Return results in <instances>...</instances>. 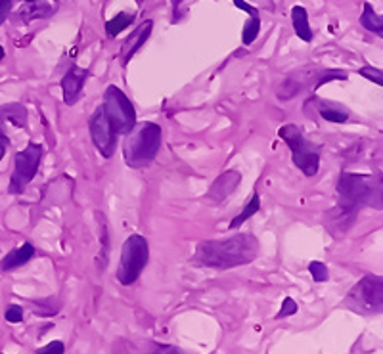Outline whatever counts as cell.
I'll return each mask as SVG.
<instances>
[{
	"label": "cell",
	"instance_id": "obj_19",
	"mask_svg": "<svg viewBox=\"0 0 383 354\" xmlns=\"http://www.w3.org/2000/svg\"><path fill=\"white\" fill-rule=\"evenodd\" d=\"M0 121H8V123H12L15 126H25L27 112L20 104L4 105V107H0Z\"/></svg>",
	"mask_w": 383,
	"mask_h": 354
},
{
	"label": "cell",
	"instance_id": "obj_33",
	"mask_svg": "<svg viewBox=\"0 0 383 354\" xmlns=\"http://www.w3.org/2000/svg\"><path fill=\"white\" fill-rule=\"evenodd\" d=\"M171 2H173V10H174L173 21H176V20H178V6H181L182 0H171Z\"/></svg>",
	"mask_w": 383,
	"mask_h": 354
},
{
	"label": "cell",
	"instance_id": "obj_1",
	"mask_svg": "<svg viewBox=\"0 0 383 354\" xmlns=\"http://www.w3.org/2000/svg\"><path fill=\"white\" fill-rule=\"evenodd\" d=\"M363 207L382 209V182L368 174L343 173L337 182V205L326 216L330 232L347 234Z\"/></svg>",
	"mask_w": 383,
	"mask_h": 354
},
{
	"label": "cell",
	"instance_id": "obj_8",
	"mask_svg": "<svg viewBox=\"0 0 383 354\" xmlns=\"http://www.w3.org/2000/svg\"><path fill=\"white\" fill-rule=\"evenodd\" d=\"M42 152H44V148L41 144H35V142H31L27 144L25 150H21V152L15 153V159H14V173H12V178H10V194H21L27 184L33 182V178L39 173V165H41L42 159Z\"/></svg>",
	"mask_w": 383,
	"mask_h": 354
},
{
	"label": "cell",
	"instance_id": "obj_25",
	"mask_svg": "<svg viewBox=\"0 0 383 354\" xmlns=\"http://www.w3.org/2000/svg\"><path fill=\"white\" fill-rule=\"evenodd\" d=\"M297 313V303L293 301L292 297L284 299V303H282V308H280V313L276 314V318H287V316H292V314Z\"/></svg>",
	"mask_w": 383,
	"mask_h": 354
},
{
	"label": "cell",
	"instance_id": "obj_18",
	"mask_svg": "<svg viewBox=\"0 0 383 354\" xmlns=\"http://www.w3.org/2000/svg\"><path fill=\"white\" fill-rule=\"evenodd\" d=\"M361 25L368 29L370 33H376L377 37L383 35V20L382 15L376 14L374 6L370 2H364V12L361 15Z\"/></svg>",
	"mask_w": 383,
	"mask_h": 354
},
{
	"label": "cell",
	"instance_id": "obj_13",
	"mask_svg": "<svg viewBox=\"0 0 383 354\" xmlns=\"http://www.w3.org/2000/svg\"><path fill=\"white\" fill-rule=\"evenodd\" d=\"M152 29H153V21L152 20H146L144 23H140L138 27L134 29L133 33H131V37L126 39L125 44H123V50H121V60H123V65H126V63L131 62V58L138 52L144 44H146V41L150 39V35H152Z\"/></svg>",
	"mask_w": 383,
	"mask_h": 354
},
{
	"label": "cell",
	"instance_id": "obj_22",
	"mask_svg": "<svg viewBox=\"0 0 383 354\" xmlns=\"http://www.w3.org/2000/svg\"><path fill=\"white\" fill-rule=\"evenodd\" d=\"M100 223H102V228H100V237H102V251L98 255V264H100V270H104L105 263H108V253H110V232H108V224H105L104 215L100 213Z\"/></svg>",
	"mask_w": 383,
	"mask_h": 354
},
{
	"label": "cell",
	"instance_id": "obj_20",
	"mask_svg": "<svg viewBox=\"0 0 383 354\" xmlns=\"http://www.w3.org/2000/svg\"><path fill=\"white\" fill-rule=\"evenodd\" d=\"M259 209H261V199H259L257 192H253V195H251V199L247 202V205L244 207V211H242V213H240L236 218H232V223H230V230L240 228V226H242L245 221H249L251 216L257 213Z\"/></svg>",
	"mask_w": 383,
	"mask_h": 354
},
{
	"label": "cell",
	"instance_id": "obj_35",
	"mask_svg": "<svg viewBox=\"0 0 383 354\" xmlns=\"http://www.w3.org/2000/svg\"><path fill=\"white\" fill-rule=\"evenodd\" d=\"M23 2H31V0H23Z\"/></svg>",
	"mask_w": 383,
	"mask_h": 354
},
{
	"label": "cell",
	"instance_id": "obj_4",
	"mask_svg": "<svg viewBox=\"0 0 383 354\" xmlns=\"http://www.w3.org/2000/svg\"><path fill=\"white\" fill-rule=\"evenodd\" d=\"M278 136L292 150L293 165L305 176H314L320 171V148L305 138V134L297 125L280 126Z\"/></svg>",
	"mask_w": 383,
	"mask_h": 354
},
{
	"label": "cell",
	"instance_id": "obj_23",
	"mask_svg": "<svg viewBox=\"0 0 383 354\" xmlns=\"http://www.w3.org/2000/svg\"><path fill=\"white\" fill-rule=\"evenodd\" d=\"M259 31H261V20H259V15H251L249 20L245 21L244 33H242V41H244L245 46L255 42V39L259 37Z\"/></svg>",
	"mask_w": 383,
	"mask_h": 354
},
{
	"label": "cell",
	"instance_id": "obj_5",
	"mask_svg": "<svg viewBox=\"0 0 383 354\" xmlns=\"http://www.w3.org/2000/svg\"><path fill=\"white\" fill-rule=\"evenodd\" d=\"M349 310L364 316H374L382 313L383 306V282L379 276L368 274L349 291L345 303Z\"/></svg>",
	"mask_w": 383,
	"mask_h": 354
},
{
	"label": "cell",
	"instance_id": "obj_34",
	"mask_svg": "<svg viewBox=\"0 0 383 354\" xmlns=\"http://www.w3.org/2000/svg\"><path fill=\"white\" fill-rule=\"evenodd\" d=\"M2 60H4V48L0 46V62H2Z\"/></svg>",
	"mask_w": 383,
	"mask_h": 354
},
{
	"label": "cell",
	"instance_id": "obj_21",
	"mask_svg": "<svg viewBox=\"0 0 383 354\" xmlns=\"http://www.w3.org/2000/svg\"><path fill=\"white\" fill-rule=\"evenodd\" d=\"M133 21H134L133 14L121 12V14H117L113 20H110L108 23H105V31H108V35L110 37H117L119 33H121V31H125Z\"/></svg>",
	"mask_w": 383,
	"mask_h": 354
},
{
	"label": "cell",
	"instance_id": "obj_29",
	"mask_svg": "<svg viewBox=\"0 0 383 354\" xmlns=\"http://www.w3.org/2000/svg\"><path fill=\"white\" fill-rule=\"evenodd\" d=\"M153 354H190L186 350H182V348L174 347V345H157Z\"/></svg>",
	"mask_w": 383,
	"mask_h": 354
},
{
	"label": "cell",
	"instance_id": "obj_14",
	"mask_svg": "<svg viewBox=\"0 0 383 354\" xmlns=\"http://www.w3.org/2000/svg\"><path fill=\"white\" fill-rule=\"evenodd\" d=\"M240 181H242V174L238 171H226L224 174H221L213 186H211L209 194H207V199H211L213 203L224 202L228 195H232L236 192V188L240 186Z\"/></svg>",
	"mask_w": 383,
	"mask_h": 354
},
{
	"label": "cell",
	"instance_id": "obj_12",
	"mask_svg": "<svg viewBox=\"0 0 383 354\" xmlns=\"http://www.w3.org/2000/svg\"><path fill=\"white\" fill-rule=\"evenodd\" d=\"M58 8H60L58 0H31V2H23L18 15L23 23H29L35 20H46L56 14Z\"/></svg>",
	"mask_w": 383,
	"mask_h": 354
},
{
	"label": "cell",
	"instance_id": "obj_15",
	"mask_svg": "<svg viewBox=\"0 0 383 354\" xmlns=\"http://www.w3.org/2000/svg\"><path fill=\"white\" fill-rule=\"evenodd\" d=\"M35 257V247L31 243H23L18 249L10 251L6 257L0 261V270L10 272L20 268L23 264H27L31 258Z\"/></svg>",
	"mask_w": 383,
	"mask_h": 354
},
{
	"label": "cell",
	"instance_id": "obj_17",
	"mask_svg": "<svg viewBox=\"0 0 383 354\" xmlns=\"http://www.w3.org/2000/svg\"><path fill=\"white\" fill-rule=\"evenodd\" d=\"M292 21L293 29H295V35L299 37L301 41L311 42L313 41V29L309 23V14L303 6H293L292 8Z\"/></svg>",
	"mask_w": 383,
	"mask_h": 354
},
{
	"label": "cell",
	"instance_id": "obj_2",
	"mask_svg": "<svg viewBox=\"0 0 383 354\" xmlns=\"http://www.w3.org/2000/svg\"><path fill=\"white\" fill-rule=\"evenodd\" d=\"M259 255V240L253 234H238L228 240H209L197 243L194 263L209 268H234L249 264Z\"/></svg>",
	"mask_w": 383,
	"mask_h": 354
},
{
	"label": "cell",
	"instance_id": "obj_7",
	"mask_svg": "<svg viewBox=\"0 0 383 354\" xmlns=\"http://www.w3.org/2000/svg\"><path fill=\"white\" fill-rule=\"evenodd\" d=\"M105 117L110 121L115 136L126 134L136 126V112L134 105L131 104V100L126 98V94L117 86H108V91L104 94V104H102Z\"/></svg>",
	"mask_w": 383,
	"mask_h": 354
},
{
	"label": "cell",
	"instance_id": "obj_10",
	"mask_svg": "<svg viewBox=\"0 0 383 354\" xmlns=\"http://www.w3.org/2000/svg\"><path fill=\"white\" fill-rule=\"evenodd\" d=\"M320 71L314 67H303L286 75L282 79V83L276 86V96L280 100H292L303 91H314V84L318 79Z\"/></svg>",
	"mask_w": 383,
	"mask_h": 354
},
{
	"label": "cell",
	"instance_id": "obj_3",
	"mask_svg": "<svg viewBox=\"0 0 383 354\" xmlns=\"http://www.w3.org/2000/svg\"><path fill=\"white\" fill-rule=\"evenodd\" d=\"M163 132L157 123H142L126 132L125 142V161L129 167L144 169L148 167L161 148Z\"/></svg>",
	"mask_w": 383,
	"mask_h": 354
},
{
	"label": "cell",
	"instance_id": "obj_30",
	"mask_svg": "<svg viewBox=\"0 0 383 354\" xmlns=\"http://www.w3.org/2000/svg\"><path fill=\"white\" fill-rule=\"evenodd\" d=\"M10 8H12V0H0V25L6 21Z\"/></svg>",
	"mask_w": 383,
	"mask_h": 354
},
{
	"label": "cell",
	"instance_id": "obj_26",
	"mask_svg": "<svg viewBox=\"0 0 383 354\" xmlns=\"http://www.w3.org/2000/svg\"><path fill=\"white\" fill-rule=\"evenodd\" d=\"M361 73V77H366L368 81H372V83H376L382 86L383 84V79H382V71L376 70V67H370V65H366V67H363V70L358 71Z\"/></svg>",
	"mask_w": 383,
	"mask_h": 354
},
{
	"label": "cell",
	"instance_id": "obj_24",
	"mask_svg": "<svg viewBox=\"0 0 383 354\" xmlns=\"http://www.w3.org/2000/svg\"><path fill=\"white\" fill-rule=\"evenodd\" d=\"M309 272H311L314 282H326L327 280V266L320 261H313L309 264Z\"/></svg>",
	"mask_w": 383,
	"mask_h": 354
},
{
	"label": "cell",
	"instance_id": "obj_11",
	"mask_svg": "<svg viewBox=\"0 0 383 354\" xmlns=\"http://www.w3.org/2000/svg\"><path fill=\"white\" fill-rule=\"evenodd\" d=\"M91 75V71L79 67L75 63H71L70 70L65 71V75L62 77V91H63V102L67 105L77 104V100L81 98L83 86L86 83V79Z\"/></svg>",
	"mask_w": 383,
	"mask_h": 354
},
{
	"label": "cell",
	"instance_id": "obj_27",
	"mask_svg": "<svg viewBox=\"0 0 383 354\" xmlns=\"http://www.w3.org/2000/svg\"><path fill=\"white\" fill-rule=\"evenodd\" d=\"M65 353V345L62 341H52L46 347L37 348V354H63Z\"/></svg>",
	"mask_w": 383,
	"mask_h": 354
},
{
	"label": "cell",
	"instance_id": "obj_31",
	"mask_svg": "<svg viewBox=\"0 0 383 354\" xmlns=\"http://www.w3.org/2000/svg\"><path fill=\"white\" fill-rule=\"evenodd\" d=\"M234 4H236V8H240V10H244V12H247L249 15H259V10L257 8H253L251 4H247L245 0H232Z\"/></svg>",
	"mask_w": 383,
	"mask_h": 354
},
{
	"label": "cell",
	"instance_id": "obj_9",
	"mask_svg": "<svg viewBox=\"0 0 383 354\" xmlns=\"http://www.w3.org/2000/svg\"><path fill=\"white\" fill-rule=\"evenodd\" d=\"M89 129H91L92 142H94V146H96L98 152L102 153V157L110 159L113 153H115L117 136H115V132H113L112 125H110V121L105 117L102 105L98 107L96 112L92 113L91 121H89Z\"/></svg>",
	"mask_w": 383,
	"mask_h": 354
},
{
	"label": "cell",
	"instance_id": "obj_6",
	"mask_svg": "<svg viewBox=\"0 0 383 354\" xmlns=\"http://www.w3.org/2000/svg\"><path fill=\"white\" fill-rule=\"evenodd\" d=\"M150 258V247H148L146 237L133 234L126 237L121 249V263L117 268V280L121 285H133L144 272Z\"/></svg>",
	"mask_w": 383,
	"mask_h": 354
},
{
	"label": "cell",
	"instance_id": "obj_28",
	"mask_svg": "<svg viewBox=\"0 0 383 354\" xmlns=\"http://www.w3.org/2000/svg\"><path fill=\"white\" fill-rule=\"evenodd\" d=\"M6 320L10 322V324H20L21 320H23V308L18 305H10L6 308Z\"/></svg>",
	"mask_w": 383,
	"mask_h": 354
},
{
	"label": "cell",
	"instance_id": "obj_16",
	"mask_svg": "<svg viewBox=\"0 0 383 354\" xmlns=\"http://www.w3.org/2000/svg\"><path fill=\"white\" fill-rule=\"evenodd\" d=\"M316 112L324 121H330V123H337V125H343L349 121V112L339 104H334V102H327V100H316Z\"/></svg>",
	"mask_w": 383,
	"mask_h": 354
},
{
	"label": "cell",
	"instance_id": "obj_32",
	"mask_svg": "<svg viewBox=\"0 0 383 354\" xmlns=\"http://www.w3.org/2000/svg\"><path fill=\"white\" fill-rule=\"evenodd\" d=\"M8 150V138L4 136V132L0 131V161L4 159V153Z\"/></svg>",
	"mask_w": 383,
	"mask_h": 354
}]
</instances>
